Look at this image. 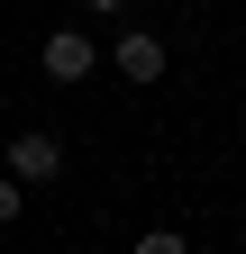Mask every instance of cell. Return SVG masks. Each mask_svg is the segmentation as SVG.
I'll list each match as a JSON object with an SVG mask.
<instances>
[{"mask_svg":"<svg viewBox=\"0 0 246 254\" xmlns=\"http://www.w3.org/2000/svg\"><path fill=\"white\" fill-rule=\"evenodd\" d=\"M137 254H192V245H182V227H146V236H137Z\"/></svg>","mask_w":246,"mask_h":254,"instance_id":"277c9868","label":"cell"},{"mask_svg":"<svg viewBox=\"0 0 246 254\" xmlns=\"http://www.w3.org/2000/svg\"><path fill=\"white\" fill-rule=\"evenodd\" d=\"M37 64H46V82H82L91 64H101V46H91L82 27H46V46H37Z\"/></svg>","mask_w":246,"mask_h":254,"instance_id":"7a4b0ae2","label":"cell"},{"mask_svg":"<svg viewBox=\"0 0 246 254\" xmlns=\"http://www.w3.org/2000/svg\"><path fill=\"white\" fill-rule=\"evenodd\" d=\"M18 209H27V190H18V182H0V227H9Z\"/></svg>","mask_w":246,"mask_h":254,"instance_id":"5b68a950","label":"cell"},{"mask_svg":"<svg viewBox=\"0 0 246 254\" xmlns=\"http://www.w3.org/2000/svg\"><path fill=\"white\" fill-rule=\"evenodd\" d=\"M110 64L128 82H164V37L155 27H128V37H110Z\"/></svg>","mask_w":246,"mask_h":254,"instance_id":"3957f363","label":"cell"},{"mask_svg":"<svg viewBox=\"0 0 246 254\" xmlns=\"http://www.w3.org/2000/svg\"><path fill=\"white\" fill-rule=\"evenodd\" d=\"M55 173H64V145H55L46 127H18L9 136V182L27 190V182H55Z\"/></svg>","mask_w":246,"mask_h":254,"instance_id":"6da1fadb","label":"cell"},{"mask_svg":"<svg viewBox=\"0 0 246 254\" xmlns=\"http://www.w3.org/2000/svg\"><path fill=\"white\" fill-rule=\"evenodd\" d=\"M82 9H101V18H119V0H82Z\"/></svg>","mask_w":246,"mask_h":254,"instance_id":"8992f818","label":"cell"}]
</instances>
